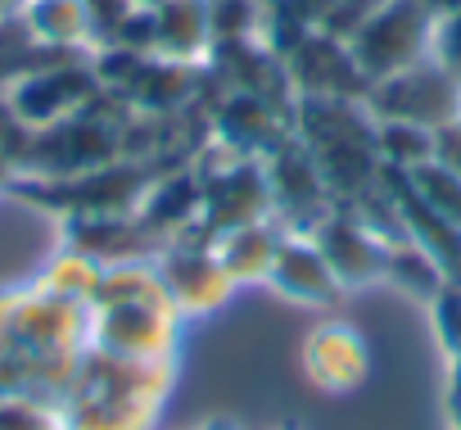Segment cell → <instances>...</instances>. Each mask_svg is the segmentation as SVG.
<instances>
[{"instance_id":"obj_1","label":"cell","mask_w":461,"mask_h":430,"mask_svg":"<svg viewBox=\"0 0 461 430\" xmlns=\"http://www.w3.org/2000/svg\"><path fill=\"white\" fill-rule=\"evenodd\" d=\"M167 389L172 358H118L86 344L55 412L64 430H154Z\"/></svg>"},{"instance_id":"obj_2","label":"cell","mask_w":461,"mask_h":430,"mask_svg":"<svg viewBox=\"0 0 461 430\" xmlns=\"http://www.w3.org/2000/svg\"><path fill=\"white\" fill-rule=\"evenodd\" d=\"M294 136L312 150V159L339 204L357 199L380 177L375 118H371L366 100L294 96Z\"/></svg>"},{"instance_id":"obj_3","label":"cell","mask_w":461,"mask_h":430,"mask_svg":"<svg viewBox=\"0 0 461 430\" xmlns=\"http://www.w3.org/2000/svg\"><path fill=\"white\" fill-rule=\"evenodd\" d=\"M176 159H118L77 177H14L5 190L28 199L32 208L59 213V218H109V213H136L149 186L172 172Z\"/></svg>"},{"instance_id":"obj_4","label":"cell","mask_w":461,"mask_h":430,"mask_svg":"<svg viewBox=\"0 0 461 430\" xmlns=\"http://www.w3.org/2000/svg\"><path fill=\"white\" fill-rule=\"evenodd\" d=\"M91 344V308L46 295L37 281L0 290V349L23 358H77Z\"/></svg>"},{"instance_id":"obj_5","label":"cell","mask_w":461,"mask_h":430,"mask_svg":"<svg viewBox=\"0 0 461 430\" xmlns=\"http://www.w3.org/2000/svg\"><path fill=\"white\" fill-rule=\"evenodd\" d=\"M434 23L438 19L425 5H416V0H380L371 19L348 37V50L362 64V73L371 82H380V78H393V73L429 59Z\"/></svg>"},{"instance_id":"obj_6","label":"cell","mask_w":461,"mask_h":430,"mask_svg":"<svg viewBox=\"0 0 461 430\" xmlns=\"http://www.w3.org/2000/svg\"><path fill=\"white\" fill-rule=\"evenodd\" d=\"M267 186H272V218L294 232V236H312L330 213H335V190L326 186L312 150L299 141V136H285L267 159Z\"/></svg>"},{"instance_id":"obj_7","label":"cell","mask_w":461,"mask_h":430,"mask_svg":"<svg viewBox=\"0 0 461 430\" xmlns=\"http://www.w3.org/2000/svg\"><path fill=\"white\" fill-rule=\"evenodd\" d=\"M158 277L176 304L181 317H199V313H212L230 299V290H236V281H230V272L221 268L217 259V241L208 232H199L194 223L181 227L158 254Z\"/></svg>"},{"instance_id":"obj_8","label":"cell","mask_w":461,"mask_h":430,"mask_svg":"<svg viewBox=\"0 0 461 430\" xmlns=\"http://www.w3.org/2000/svg\"><path fill=\"white\" fill-rule=\"evenodd\" d=\"M194 163V159H190ZM194 172L203 177V208H199V232H208L212 241L236 232L245 223H263L272 218V186H267V168L263 159H240L226 154L221 163H194Z\"/></svg>"},{"instance_id":"obj_9","label":"cell","mask_w":461,"mask_h":430,"mask_svg":"<svg viewBox=\"0 0 461 430\" xmlns=\"http://www.w3.org/2000/svg\"><path fill=\"white\" fill-rule=\"evenodd\" d=\"M371 118H398V123H420V127H443L461 118V82L429 55L393 78L371 82L366 91Z\"/></svg>"},{"instance_id":"obj_10","label":"cell","mask_w":461,"mask_h":430,"mask_svg":"<svg viewBox=\"0 0 461 430\" xmlns=\"http://www.w3.org/2000/svg\"><path fill=\"white\" fill-rule=\"evenodd\" d=\"M100 91L104 87H100L95 69L82 64V59H73V55H64L55 64H41V69L14 78L5 87V100H10L14 118L28 132H37V127H50V123H64V118L82 114Z\"/></svg>"},{"instance_id":"obj_11","label":"cell","mask_w":461,"mask_h":430,"mask_svg":"<svg viewBox=\"0 0 461 430\" xmlns=\"http://www.w3.org/2000/svg\"><path fill=\"white\" fill-rule=\"evenodd\" d=\"M181 313L176 304H109L91 308V349L118 358H172Z\"/></svg>"},{"instance_id":"obj_12","label":"cell","mask_w":461,"mask_h":430,"mask_svg":"<svg viewBox=\"0 0 461 430\" xmlns=\"http://www.w3.org/2000/svg\"><path fill=\"white\" fill-rule=\"evenodd\" d=\"M290 82L299 96H339V100H366L371 78L353 59L344 37H330L326 28L308 32L290 55H285Z\"/></svg>"},{"instance_id":"obj_13","label":"cell","mask_w":461,"mask_h":430,"mask_svg":"<svg viewBox=\"0 0 461 430\" xmlns=\"http://www.w3.org/2000/svg\"><path fill=\"white\" fill-rule=\"evenodd\" d=\"M212 73L226 78L230 91H245V96H258L267 105H281L294 114V82H290V69H285V55H276L263 37H236V41H217L212 55H208Z\"/></svg>"},{"instance_id":"obj_14","label":"cell","mask_w":461,"mask_h":430,"mask_svg":"<svg viewBox=\"0 0 461 430\" xmlns=\"http://www.w3.org/2000/svg\"><path fill=\"white\" fill-rule=\"evenodd\" d=\"M285 136H294V114L258 96L226 91V100L212 109V141L240 159H267Z\"/></svg>"},{"instance_id":"obj_15","label":"cell","mask_w":461,"mask_h":430,"mask_svg":"<svg viewBox=\"0 0 461 430\" xmlns=\"http://www.w3.org/2000/svg\"><path fill=\"white\" fill-rule=\"evenodd\" d=\"M312 241L321 245V254H326V263L335 268V277L344 281V290L384 281L389 245L357 218L348 204H335V213L312 232Z\"/></svg>"},{"instance_id":"obj_16","label":"cell","mask_w":461,"mask_h":430,"mask_svg":"<svg viewBox=\"0 0 461 430\" xmlns=\"http://www.w3.org/2000/svg\"><path fill=\"white\" fill-rule=\"evenodd\" d=\"M267 286L294 304H312V308H335L344 299V281L335 277V268L326 263L321 245L312 236H294L285 232L281 250H276V263H272V277Z\"/></svg>"},{"instance_id":"obj_17","label":"cell","mask_w":461,"mask_h":430,"mask_svg":"<svg viewBox=\"0 0 461 430\" xmlns=\"http://www.w3.org/2000/svg\"><path fill=\"white\" fill-rule=\"evenodd\" d=\"M64 245L109 268V263L154 259L167 241L140 223V213H109V218H64Z\"/></svg>"},{"instance_id":"obj_18","label":"cell","mask_w":461,"mask_h":430,"mask_svg":"<svg viewBox=\"0 0 461 430\" xmlns=\"http://www.w3.org/2000/svg\"><path fill=\"white\" fill-rule=\"evenodd\" d=\"M303 371L326 394H348L371 371V349L348 322H326L303 340Z\"/></svg>"},{"instance_id":"obj_19","label":"cell","mask_w":461,"mask_h":430,"mask_svg":"<svg viewBox=\"0 0 461 430\" xmlns=\"http://www.w3.org/2000/svg\"><path fill=\"white\" fill-rule=\"evenodd\" d=\"M199 91V73L194 64H181V59H163V55H149L136 78L118 91L136 114H149V118H176L185 114V105L194 100Z\"/></svg>"},{"instance_id":"obj_20","label":"cell","mask_w":461,"mask_h":430,"mask_svg":"<svg viewBox=\"0 0 461 430\" xmlns=\"http://www.w3.org/2000/svg\"><path fill=\"white\" fill-rule=\"evenodd\" d=\"M199 208H203V177L194 172V163L185 159V163H176L172 172H163L154 186H149V195L140 199V223L154 232V236H163V241H172L181 227H190V223H199Z\"/></svg>"},{"instance_id":"obj_21","label":"cell","mask_w":461,"mask_h":430,"mask_svg":"<svg viewBox=\"0 0 461 430\" xmlns=\"http://www.w3.org/2000/svg\"><path fill=\"white\" fill-rule=\"evenodd\" d=\"M154 32H158V55L199 64L212 55V0H163L154 10Z\"/></svg>"},{"instance_id":"obj_22","label":"cell","mask_w":461,"mask_h":430,"mask_svg":"<svg viewBox=\"0 0 461 430\" xmlns=\"http://www.w3.org/2000/svg\"><path fill=\"white\" fill-rule=\"evenodd\" d=\"M281 241H285V227L276 218L245 223L236 232L217 236V259H221V268L230 272V281H236V286H267Z\"/></svg>"},{"instance_id":"obj_23","label":"cell","mask_w":461,"mask_h":430,"mask_svg":"<svg viewBox=\"0 0 461 430\" xmlns=\"http://www.w3.org/2000/svg\"><path fill=\"white\" fill-rule=\"evenodd\" d=\"M23 28L37 46L82 50L91 46V19L82 0H23Z\"/></svg>"},{"instance_id":"obj_24","label":"cell","mask_w":461,"mask_h":430,"mask_svg":"<svg viewBox=\"0 0 461 430\" xmlns=\"http://www.w3.org/2000/svg\"><path fill=\"white\" fill-rule=\"evenodd\" d=\"M109 304H172V295H167V286L158 277V263L131 259V263L100 268L91 308H109Z\"/></svg>"},{"instance_id":"obj_25","label":"cell","mask_w":461,"mask_h":430,"mask_svg":"<svg viewBox=\"0 0 461 430\" xmlns=\"http://www.w3.org/2000/svg\"><path fill=\"white\" fill-rule=\"evenodd\" d=\"M32 281H37L46 295H59V299H68V304H86V308H91V295H95V281H100V263L86 259V254L73 250V245H59L55 259H50Z\"/></svg>"},{"instance_id":"obj_26","label":"cell","mask_w":461,"mask_h":430,"mask_svg":"<svg viewBox=\"0 0 461 430\" xmlns=\"http://www.w3.org/2000/svg\"><path fill=\"white\" fill-rule=\"evenodd\" d=\"M375 154H380V168L411 172V168L434 159V127L398 123V118H375Z\"/></svg>"},{"instance_id":"obj_27","label":"cell","mask_w":461,"mask_h":430,"mask_svg":"<svg viewBox=\"0 0 461 430\" xmlns=\"http://www.w3.org/2000/svg\"><path fill=\"white\" fill-rule=\"evenodd\" d=\"M384 281H393L398 290H407V295L420 299V304H429V299L447 286V277L438 272V263H434L420 245H411V241H393V245H389Z\"/></svg>"},{"instance_id":"obj_28","label":"cell","mask_w":461,"mask_h":430,"mask_svg":"<svg viewBox=\"0 0 461 430\" xmlns=\"http://www.w3.org/2000/svg\"><path fill=\"white\" fill-rule=\"evenodd\" d=\"M411 177V186H416V195L434 208V213H443L447 223H456L461 227V172H452V168H443V163H420V168H411L407 172Z\"/></svg>"},{"instance_id":"obj_29","label":"cell","mask_w":461,"mask_h":430,"mask_svg":"<svg viewBox=\"0 0 461 430\" xmlns=\"http://www.w3.org/2000/svg\"><path fill=\"white\" fill-rule=\"evenodd\" d=\"M429 317H434V335H438L443 353L452 362H461V281H447L429 299Z\"/></svg>"},{"instance_id":"obj_30","label":"cell","mask_w":461,"mask_h":430,"mask_svg":"<svg viewBox=\"0 0 461 430\" xmlns=\"http://www.w3.org/2000/svg\"><path fill=\"white\" fill-rule=\"evenodd\" d=\"M0 430H64L59 412L37 398H0Z\"/></svg>"},{"instance_id":"obj_31","label":"cell","mask_w":461,"mask_h":430,"mask_svg":"<svg viewBox=\"0 0 461 430\" xmlns=\"http://www.w3.org/2000/svg\"><path fill=\"white\" fill-rule=\"evenodd\" d=\"M23 145H28V127L14 118L10 100L0 96V190H5L14 177H19V159H23Z\"/></svg>"},{"instance_id":"obj_32","label":"cell","mask_w":461,"mask_h":430,"mask_svg":"<svg viewBox=\"0 0 461 430\" xmlns=\"http://www.w3.org/2000/svg\"><path fill=\"white\" fill-rule=\"evenodd\" d=\"M86 19H91V46H109L118 37V28L131 19L136 0H82Z\"/></svg>"},{"instance_id":"obj_33","label":"cell","mask_w":461,"mask_h":430,"mask_svg":"<svg viewBox=\"0 0 461 430\" xmlns=\"http://www.w3.org/2000/svg\"><path fill=\"white\" fill-rule=\"evenodd\" d=\"M456 82H461V10L434 23V50H429Z\"/></svg>"},{"instance_id":"obj_34","label":"cell","mask_w":461,"mask_h":430,"mask_svg":"<svg viewBox=\"0 0 461 430\" xmlns=\"http://www.w3.org/2000/svg\"><path fill=\"white\" fill-rule=\"evenodd\" d=\"M272 5L285 10V14H290L294 23H303V28H321L339 0H272Z\"/></svg>"},{"instance_id":"obj_35","label":"cell","mask_w":461,"mask_h":430,"mask_svg":"<svg viewBox=\"0 0 461 430\" xmlns=\"http://www.w3.org/2000/svg\"><path fill=\"white\" fill-rule=\"evenodd\" d=\"M434 163H443V168L461 172V118H452V123L434 127Z\"/></svg>"},{"instance_id":"obj_36","label":"cell","mask_w":461,"mask_h":430,"mask_svg":"<svg viewBox=\"0 0 461 430\" xmlns=\"http://www.w3.org/2000/svg\"><path fill=\"white\" fill-rule=\"evenodd\" d=\"M416 5H425L434 19H447V14H456V10H461V0H416Z\"/></svg>"},{"instance_id":"obj_37","label":"cell","mask_w":461,"mask_h":430,"mask_svg":"<svg viewBox=\"0 0 461 430\" xmlns=\"http://www.w3.org/2000/svg\"><path fill=\"white\" fill-rule=\"evenodd\" d=\"M23 14V0H0V23H10Z\"/></svg>"},{"instance_id":"obj_38","label":"cell","mask_w":461,"mask_h":430,"mask_svg":"<svg viewBox=\"0 0 461 430\" xmlns=\"http://www.w3.org/2000/svg\"><path fill=\"white\" fill-rule=\"evenodd\" d=\"M447 412H452V430H461V389L452 385V398H447Z\"/></svg>"},{"instance_id":"obj_39","label":"cell","mask_w":461,"mask_h":430,"mask_svg":"<svg viewBox=\"0 0 461 430\" xmlns=\"http://www.w3.org/2000/svg\"><path fill=\"white\" fill-rule=\"evenodd\" d=\"M163 0H136V10H158Z\"/></svg>"},{"instance_id":"obj_40","label":"cell","mask_w":461,"mask_h":430,"mask_svg":"<svg viewBox=\"0 0 461 430\" xmlns=\"http://www.w3.org/2000/svg\"><path fill=\"white\" fill-rule=\"evenodd\" d=\"M452 367H456V376H452V385H456V389H461V362H452Z\"/></svg>"}]
</instances>
